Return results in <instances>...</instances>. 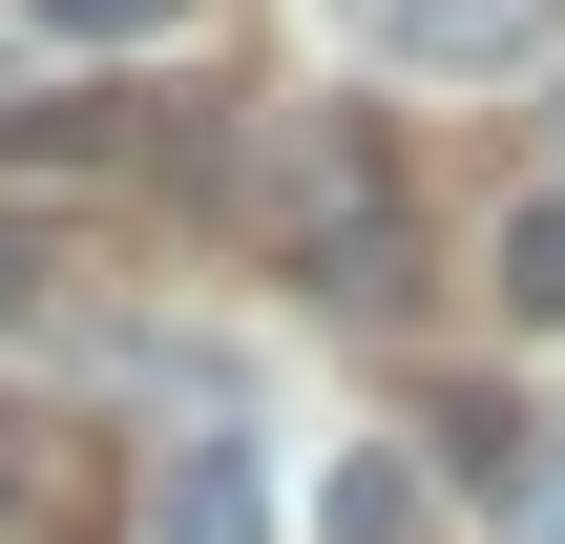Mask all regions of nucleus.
<instances>
[{
    "label": "nucleus",
    "instance_id": "1",
    "mask_svg": "<svg viewBox=\"0 0 565 544\" xmlns=\"http://www.w3.org/2000/svg\"><path fill=\"white\" fill-rule=\"evenodd\" d=\"M252 210H273V252L315 294H398V147H377V105H294Z\"/></svg>",
    "mask_w": 565,
    "mask_h": 544
},
{
    "label": "nucleus",
    "instance_id": "6",
    "mask_svg": "<svg viewBox=\"0 0 565 544\" xmlns=\"http://www.w3.org/2000/svg\"><path fill=\"white\" fill-rule=\"evenodd\" d=\"M503 524H524V544H565V440H545V419H524V461H503Z\"/></svg>",
    "mask_w": 565,
    "mask_h": 544
},
{
    "label": "nucleus",
    "instance_id": "7",
    "mask_svg": "<svg viewBox=\"0 0 565 544\" xmlns=\"http://www.w3.org/2000/svg\"><path fill=\"white\" fill-rule=\"evenodd\" d=\"M0 524H63V461H42L21 419H0Z\"/></svg>",
    "mask_w": 565,
    "mask_h": 544
},
{
    "label": "nucleus",
    "instance_id": "5",
    "mask_svg": "<svg viewBox=\"0 0 565 544\" xmlns=\"http://www.w3.org/2000/svg\"><path fill=\"white\" fill-rule=\"evenodd\" d=\"M21 21H42V42H168L189 0H21Z\"/></svg>",
    "mask_w": 565,
    "mask_h": 544
},
{
    "label": "nucleus",
    "instance_id": "4",
    "mask_svg": "<svg viewBox=\"0 0 565 544\" xmlns=\"http://www.w3.org/2000/svg\"><path fill=\"white\" fill-rule=\"evenodd\" d=\"M503 314H524V335H565V189L503 231Z\"/></svg>",
    "mask_w": 565,
    "mask_h": 544
},
{
    "label": "nucleus",
    "instance_id": "2",
    "mask_svg": "<svg viewBox=\"0 0 565 544\" xmlns=\"http://www.w3.org/2000/svg\"><path fill=\"white\" fill-rule=\"evenodd\" d=\"M356 63H398V84H503V63H545V0H356Z\"/></svg>",
    "mask_w": 565,
    "mask_h": 544
},
{
    "label": "nucleus",
    "instance_id": "3",
    "mask_svg": "<svg viewBox=\"0 0 565 544\" xmlns=\"http://www.w3.org/2000/svg\"><path fill=\"white\" fill-rule=\"evenodd\" d=\"M147 544H273V440H252V419L168 440V482H147Z\"/></svg>",
    "mask_w": 565,
    "mask_h": 544
},
{
    "label": "nucleus",
    "instance_id": "8",
    "mask_svg": "<svg viewBox=\"0 0 565 544\" xmlns=\"http://www.w3.org/2000/svg\"><path fill=\"white\" fill-rule=\"evenodd\" d=\"M42 273H63V252H42V210H0V335L42 314Z\"/></svg>",
    "mask_w": 565,
    "mask_h": 544
}]
</instances>
